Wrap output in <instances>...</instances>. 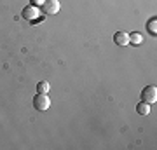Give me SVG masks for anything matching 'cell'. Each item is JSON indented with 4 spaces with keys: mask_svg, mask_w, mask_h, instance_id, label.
Listing matches in <instances>:
<instances>
[{
    "mask_svg": "<svg viewBox=\"0 0 157 150\" xmlns=\"http://www.w3.org/2000/svg\"><path fill=\"white\" fill-rule=\"evenodd\" d=\"M45 0H33V4H44Z\"/></svg>",
    "mask_w": 157,
    "mask_h": 150,
    "instance_id": "cell-10",
    "label": "cell"
},
{
    "mask_svg": "<svg viewBox=\"0 0 157 150\" xmlns=\"http://www.w3.org/2000/svg\"><path fill=\"white\" fill-rule=\"evenodd\" d=\"M113 42L117 45H128L129 44V35L126 32H117L113 35Z\"/></svg>",
    "mask_w": 157,
    "mask_h": 150,
    "instance_id": "cell-5",
    "label": "cell"
},
{
    "mask_svg": "<svg viewBox=\"0 0 157 150\" xmlns=\"http://www.w3.org/2000/svg\"><path fill=\"white\" fill-rule=\"evenodd\" d=\"M141 101H145V103H155L157 101V87L155 86H147V87L141 89Z\"/></svg>",
    "mask_w": 157,
    "mask_h": 150,
    "instance_id": "cell-1",
    "label": "cell"
},
{
    "mask_svg": "<svg viewBox=\"0 0 157 150\" xmlns=\"http://www.w3.org/2000/svg\"><path fill=\"white\" fill-rule=\"evenodd\" d=\"M23 17L25 19H37L39 17V11H37V7H33V6H30V7H25L23 9Z\"/></svg>",
    "mask_w": 157,
    "mask_h": 150,
    "instance_id": "cell-4",
    "label": "cell"
},
{
    "mask_svg": "<svg viewBox=\"0 0 157 150\" xmlns=\"http://www.w3.org/2000/svg\"><path fill=\"white\" fill-rule=\"evenodd\" d=\"M49 106H51V100L47 98V94H42V93H39V94L33 98V108H35L37 112H45Z\"/></svg>",
    "mask_w": 157,
    "mask_h": 150,
    "instance_id": "cell-2",
    "label": "cell"
},
{
    "mask_svg": "<svg viewBox=\"0 0 157 150\" xmlns=\"http://www.w3.org/2000/svg\"><path fill=\"white\" fill-rule=\"evenodd\" d=\"M42 11H44V14H49V16L58 14V11H59V2L58 0H45L44 4H42Z\"/></svg>",
    "mask_w": 157,
    "mask_h": 150,
    "instance_id": "cell-3",
    "label": "cell"
},
{
    "mask_svg": "<svg viewBox=\"0 0 157 150\" xmlns=\"http://www.w3.org/2000/svg\"><path fill=\"white\" fill-rule=\"evenodd\" d=\"M155 26H157V19H155V17H152L150 21H148V32H150L152 35H155V33H157Z\"/></svg>",
    "mask_w": 157,
    "mask_h": 150,
    "instance_id": "cell-9",
    "label": "cell"
},
{
    "mask_svg": "<svg viewBox=\"0 0 157 150\" xmlns=\"http://www.w3.org/2000/svg\"><path fill=\"white\" fill-rule=\"evenodd\" d=\"M136 112H138L140 115H147V113L150 112V105L145 103V101H140V103L136 105Z\"/></svg>",
    "mask_w": 157,
    "mask_h": 150,
    "instance_id": "cell-6",
    "label": "cell"
},
{
    "mask_svg": "<svg viewBox=\"0 0 157 150\" xmlns=\"http://www.w3.org/2000/svg\"><path fill=\"white\" fill-rule=\"evenodd\" d=\"M141 42H143V37H141L138 32H135V33H131L129 35V44H133V45H140Z\"/></svg>",
    "mask_w": 157,
    "mask_h": 150,
    "instance_id": "cell-7",
    "label": "cell"
},
{
    "mask_svg": "<svg viewBox=\"0 0 157 150\" xmlns=\"http://www.w3.org/2000/svg\"><path fill=\"white\" fill-rule=\"evenodd\" d=\"M49 89H51V86H49V82H45V80H40V82L37 84V91L42 93V94H47Z\"/></svg>",
    "mask_w": 157,
    "mask_h": 150,
    "instance_id": "cell-8",
    "label": "cell"
}]
</instances>
